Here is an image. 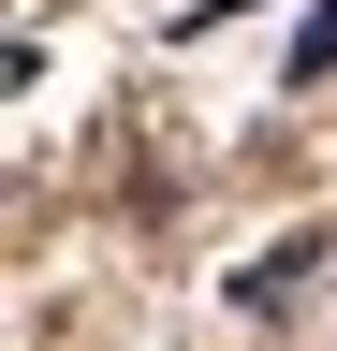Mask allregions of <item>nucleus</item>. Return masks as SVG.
Returning <instances> with one entry per match:
<instances>
[{"instance_id":"f257e3e1","label":"nucleus","mask_w":337,"mask_h":351,"mask_svg":"<svg viewBox=\"0 0 337 351\" xmlns=\"http://www.w3.org/2000/svg\"><path fill=\"white\" fill-rule=\"evenodd\" d=\"M308 73H337V0H323L308 29H293V88H308Z\"/></svg>"}]
</instances>
